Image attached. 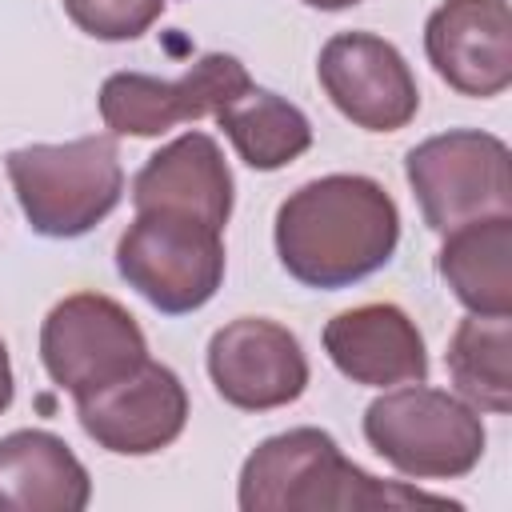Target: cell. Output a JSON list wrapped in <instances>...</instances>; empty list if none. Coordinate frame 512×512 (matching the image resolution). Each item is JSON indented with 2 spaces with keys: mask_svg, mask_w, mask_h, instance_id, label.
I'll use <instances>...</instances> for the list:
<instances>
[{
  "mask_svg": "<svg viewBox=\"0 0 512 512\" xmlns=\"http://www.w3.org/2000/svg\"><path fill=\"white\" fill-rule=\"evenodd\" d=\"M432 72L460 96L492 100L512 84L508 0H440L424 20Z\"/></svg>",
  "mask_w": 512,
  "mask_h": 512,
  "instance_id": "12",
  "label": "cell"
},
{
  "mask_svg": "<svg viewBox=\"0 0 512 512\" xmlns=\"http://www.w3.org/2000/svg\"><path fill=\"white\" fill-rule=\"evenodd\" d=\"M236 184L220 144L208 132H184L144 160L132 176V208H168L196 216L224 232L232 216Z\"/></svg>",
  "mask_w": 512,
  "mask_h": 512,
  "instance_id": "14",
  "label": "cell"
},
{
  "mask_svg": "<svg viewBox=\"0 0 512 512\" xmlns=\"http://www.w3.org/2000/svg\"><path fill=\"white\" fill-rule=\"evenodd\" d=\"M364 440L408 480H460L488 448L480 412L424 380L384 388V396L364 408Z\"/></svg>",
  "mask_w": 512,
  "mask_h": 512,
  "instance_id": "4",
  "label": "cell"
},
{
  "mask_svg": "<svg viewBox=\"0 0 512 512\" xmlns=\"http://www.w3.org/2000/svg\"><path fill=\"white\" fill-rule=\"evenodd\" d=\"M252 88L248 68L232 52H204L184 76L160 80L148 72H112L100 84V120L112 136H164L176 124L216 116Z\"/></svg>",
  "mask_w": 512,
  "mask_h": 512,
  "instance_id": "8",
  "label": "cell"
},
{
  "mask_svg": "<svg viewBox=\"0 0 512 512\" xmlns=\"http://www.w3.org/2000/svg\"><path fill=\"white\" fill-rule=\"evenodd\" d=\"M308 8H320V12H344V8H356L360 0H304Z\"/></svg>",
  "mask_w": 512,
  "mask_h": 512,
  "instance_id": "21",
  "label": "cell"
},
{
  "mask_svg": "<svg viewBox=\"0 0 512 512\" xmlns=\"http://www.w3.org/2000/svg\"><path fill=\"white\" fill-rule=\"evenodd\" d=\"M216 124L232 140L236 156L256 172L288 168L292 160H300L312 148L308 116L292 100H284L268 88H256V84L244 96H236L232 104H224L216 112Z\"/></svg>",
  "mask_w": 512,
  "mask_h": 512,
  "instance_id": "17",
  "label": "cell"
},
{
  "mask_svg": "<svg viewBox=\"0 0 512 512\" xmlns=\"http://www.w3.org/2000/svg\"><path fill=\"white\" fill-rule=\"evenodd\" d=\"M60 4L84 36L104 44L140 40L168 8V0H60Z\"/></svg>",
  "mask_w": 512,
  "mask_h": 512,
  "instance_id": "19",
  "label": "cell"
},
{
  "mask_svg": "<svg viewBox=\"0 0 512 512\" xmlns=\"http://www.w3.org/2000/svg\"><path fill=\"white\" fill-rule=\"evenodd\" d=\"M240 512H380V508H460L440 492L376 480L352 464L324 428H288L260 440L240 464Z\"/></svg>",
  "mask_w": 512,
  "mask_h": 512,
  "instance_id": "2",
  "label": "cell"
},
{
  "mask_svg": "<svg viewBox=\"0 0 512 512\" xmlns=\"http://www.w3.org/2000/svg\"><path fill=\"white\" fill-rule=\"evenodd\" d=\"M272 240L296 284L336 292L368 280L392 260L400 244V208L380 180L332 172L284 196Z\"/></svg>",
  "mask_w": 512,
  "mask_h": 512,
  "instance_id": "1",
  "label": "cell"
},
{
  "mask_svg": "<svg viewBox=\"0 0 512 512\" xmlns=\"http://www.w3.org/2000/svg\"><path fill=\"white\" fill-rule=\"evenodd\" d=\"M208 380L224 404L240 412H272L304 396L308 356L284 324L268 316H236L208 340Z\"/></svg>",
  "mask_w": 512,
  "mask_h": 512,
  "instance_id": "11",
  "label": "cell"
},
{
  "mask_svg": "<svg viewBox=\"0 0 512 512\" xmlns=\"http://www.w3.org/2000/svg\"><path fill=\"white\" fill-rule=\"evenodd\" d=\"M140 360H148L144 328L104 292H72L40 324V364L72 400L132 372Z\"/></svg>",
  "mask_w": 512,
  "mask_h": 512,
  "instance_id": "7",
  "label": "cell"
},
{
  "mask_svg": "<svg viewBox=\"0 0 512 512\" xmlns=\"http://www.w3.org/2000/svg\"><path fill=\"white\" fill-rule=\"evenodd\" d=\"M408 188L424 224L444 236L468 220L512 216V152L480 128H448L404 156Z\"/></svg>",
  "mask_w": 512,
  "mask_h": 512,
  "instance_id": "6",
  "label": "cell"
},
{
  "mask_svg": "<svg viewBox=\"0 0 512 512\" xmlns=\"http://www.w3.org/2000/svg\"><path fill=\"white\" fill-rule=\"evenodd\" d=\"M224 232L168 208H144L116 240V272L156 312L188 316L224 284Z\"/></svg>",
  "mask_w": 512,
  "mask_h": 512,
  "instance_id": "5",
  "label": "cell"
},
{
  "mask_svg": "<svg viewBox=\"0 0 512 512\" xmlns=\"http://www.w3.org/2000/svg\"><path fill=\"white\" fill-rule=\"evenodd\" d=\"M76 420L84 436L112 456H152L180 440L188 424V392L168 364L140 360L104 388L76 396Z\"/></svg>",
  "mask_w": 512,
  "mask_h": 512,
  "instance_id": "10",
  "label": "cell"
},
{
  "mask_svg": "<svg viewBox=\"0 0 512 512\" xmlns=\"http://www.w3.org/2000/svg\"><path fill=\"white\" fill-rule=\"evenodd\" d=\"M444 364L456 396L468 400L476 412H512V316L468 312L448 340Z\"/></svg>",
  "mask_w": 512,
  "mask_h": 512,
  "instance_id": "18",
  "label": "cell"
},
{
  "mask_svg": "<svg viewBox=\"0 0 512 512\" xmlns=\"http://www.w3.org/2000/svg\"><path fill=\"white\" fill-rule=\"evenodd\" d=\"M324 352L340 376L364 388H400L428 380V352L416 320L388 300L336 312L324 332Z\"/></svg>",
  "mask_w": 512,
  "mask_h": 512,
  "instance_id": "13",
  "label": "cell"
},
{
  "mask_svg": "<svg viewBox=\"0 0 512 512\" xmlns=\"http://www.w3.org/2000/svg\"><path fill=\"white\" fill-rule=\"evenodd\" d=\"M4 168L28 228L48 240L92 232L124 196V168L112 136L24 144L4 156Z\"/></svg>",
  "mask_w": 512,
  "mask_h": 512,
  "instance_id": "3",
  "label": "cell"
},
{
  "mask_svg": "<svg viewBox=\"0 0 512 512\" xmlns=\"http://www.w3.org/2000/svg\"><path fill=\"white\" fill-rule=\"evenodd\" d=\"M436 272L476 316H512V216H484L444 232Z\"/></svg>",
  "mask_w": 512,
  "mask_h": 512,
  "instance_id": "16",
  "label": "cell"
},
{
  "mask_svg": "<svg viewBox=\"0 0 512 512\" xmlns=\"http://www.w3.org/2000/svg\"><path fill=\"white\" fill-rule=\"evenodd\" d=\"M332 108L364 132H400L420 112V88L404 52L376 32H336L316 60Z\"/></svg>",
  "mask_w": 512,
  "mask_h": 512,
  "instance_id": "9",
  "label": "cell"
},
{
  "mask_svg": "<svg viewBox=\"0 0 512 512\" xmlns=\"http://www.w3.org/2000/svg\"><path fill=\"white\" fill-rule=\"evenodd\" d=\"M16 396V380H12V360H8V344L0 340V412H8Z\"/></svg>",
  "mask_w": 512,
  "mask_h": 512,
  "instance_id": "20",
  "label": "cell"
},
{
  "mask_svg": "<svg viewBox=\"0 0 512 512\" xmlns=\"http://www.w3.org/2000/svg\"><path fill=\"white\" fill-rule=\"evenodd\" d=\"M88 500L92 476L56 432L0 436V512H84Z\"/></svg>",
  "mask_w": 512,
  "mask_h": 512,
  "instance_id": "15",
  "label": "cell"
}]
</instances>
